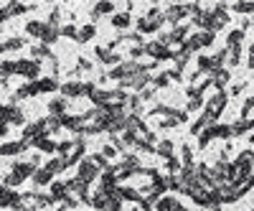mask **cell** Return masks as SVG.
I'll list each match as a JSON object with an SVG mask.
<instances>
[{
  "label": "cell",
  "mask_w": 254,
  "mask_h": 211,
  "mask_svg": "<svg viewBox=\"0 0 254 211\" xmlns=\"http://www.w3.org/2000/svg\"><path fill=\"white\" fill-rule=\"evenodd\" d=\"M160 211H183V206L173 198H165V201H160Z\"/></svg>",
  "instance_id": "6da1fadb"
},
{
  "label": "cell",
  "mask_w": 254,
  "mask_h": 211,
  "mask_svg": "<svg viewBox=\"0 0 254 211\" xmlns=\"http://www.w3.org/2000/svg\"><path fill=\"white\" fill-rule=\"evenodd\" d=\"M148 51L152 53V56H158V59H165V56H168V49H165V46H158V43L148 46Z\"/></svg>",
  "instance_id": "7a4b0ae2"
},
{
  "label": "cell",
  "mask_w": 254,
  "mask_h": 211,
  "mask_svg": "<svg viewBox=\"0 0 254 211\" xmlns=\"http://www.w3.org/2000/svg\"><path fill=\"white\" fill-rule=\"evenodd\" d=\"M112 23H115L117 28H127V26H130V16H127V13H119V16L112 18Z\"/></svg>",
  "instance_id": "3957f363"
},
{
  "label": "cell",
  "mask_w": 254,
  "mask_h": 211,
  "mask_svg": "<svg viewBox=\"0 0 254 211\" xmlns=\"http://www.w3.org/2000/svg\"><path fill=\"white\" fill-rule=\"evenodd\" d=\"M241 38H244V31H234V33L229 36V49H237V43H239Z\"/></svg>",
  "instance_id": "277c9868"
},
{
  "label": "cell",
  "mask_w": 254,
  "mask_h": 211,
  "mask_svg": "<svg viewBox=\"0 0 254 211\" xmlns=\"http://www.w3.org/2000/svg\"><path fill=\"white\" fill-rule=\"evenodd\" d=\"M43 31H46V26H43V23H28V33H36V36H43Z\"/></svg>",
  "instance_id": "5b68a950"
},
{
  "label": "cell",
  "mask_w": 254,
  "mask_h": 211,
  "mask_svg": "<svg viewBox=\"0 0 254 211\" xmlns=\"http://www.w3.org/2000/svg\"><path fill=\"white\" fill-rule=\"evenodd\" d=\"M92 36H94V26H84L82 33H79V38H82V41H89Z\"/></svg>",
  "instance_id": "8992f818"
},
{
  "label": "cell",
  "mask_w": 254,
  "mask_h": 211,
  "mask_svg": "<svg viewBox=\"0 0 254 211\" xmlns=\"http://www.w3.org/2000/svg\"><path fill=\"white\" fill-rule=\"evenodd\" d=\"M234 10H239V13H252V10H254V3H237Z\"/></svg>",
  "instance_id": "52a82bcc"
},
{
  "label": "cell",
  "mask_w": 254,
  "mask_h": 211,
  "mask_svg": "<svg viewBox=\"0 0 254 211\" xmlns=\"http://www.w3.org/2000/svg\"><path fill=\"white\" fill-rule=\"evenodd\" d=\"M112 10V3H99L97 8H94V16H99V13H109Z\"/></svg>",
  "instance_id": "ba28073f"
},
{
  "label": "cell",
  "mask_w": 254,
  "mask_h": 211,
  "mask_svg": "<svg viewBox=\"0 0 254 211\" xmlns=\"http://www.w3.org/2000/svg\"><path fill=\"white\" fill-rule=\"evenodd\" d=\"M158 150H160V155H170V150H173V145H170V140H163Z\"/></svg>",
  "instance_id": "9c48e42d"
},
{
  "label": "cell",
  "mask_w": 254,
  "mask_h": 211,
  "mask_svg": "<svg viewBox=\"0 0 254 211\" xmlns=\"http://www.w3.org/2000/svg\"><path fill=\"white\" fill-rule=\"evenodd\" d=\"M64 92H66V94H79V92H82V87H79V84H66V87H64Z\"/></svg>",
  "instance_id": "30bf717a"
},
{
  "label": "cell",
  "mask_w": 254,
  "mask_h": 211,
  "mask_svg": "<svg viewBox=\"0 0 254 211\" xmlns=\"http://www.w3.org/2000/svg\"><path fill=\"white\" fill-rule=\"evenodd\" d=\"M64 107H66L64 99H59V102H51V112H64Z\"/></svg>",
  "instance_id": "8fae6325"
},
{
  "label": "cell",
  "mask_w": 254,
  "mask_h": 211,
  "mask_svg": "<svg viewBox=\"0 0 254 211\" xmlns=\"http://www.w3.org/2000/svg\"><path fill=\"white\" fill-rule=\"evenodd\" d=\"M64 36H76V28L74 26H66L64 28Z\"/></svg>",
  "instance_id": "7c38bea8"
},
{
  "label": "cell",
  "mask_w": 254,
  "mask_h": 211,
  "mask_svg": "<svg viewBox=\"0 0 254 211\" xmlns=\"http://www.w3.org/2000/svg\"><path fill=\"white\" fill-rule=\"evenodd\" d=\"M155 84H160V87H165V84H168V76H158V79H155Z\"/></svg>",
  "instance_id": "4fadbf2b"
},
{
  "label": "cell",
  "mask_w": 254,
  "mask_h": 211,
  "mask_svg": "<svg viewBox=\"0 0 254 211\" xmlns=\"http://www.w3.org/2000/svg\"><path fill=\"white\" fill-rule=\"evenodd\" d=\"M3 132H5V125H0V135H3Z\"/></svg>",
  "instance_id": "5bb4252c"
}]
</instances>
